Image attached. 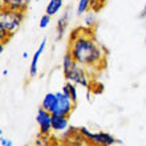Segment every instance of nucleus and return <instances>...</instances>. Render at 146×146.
Wrapping results in <instances>:
<instances>
[{
  "label": "nucleus",
  "mask_w": 146,
  "mask_h": 146,
  "mask_svg": "<svg viewBox=\"0 0 146 146\" xmlns=\"http://www.w3.org/2000/svg\"><path fill=\"white\" fill-rule=\"evenodd\" d=\"M68 52L84 68H98L105 61V49L88 32H81L78 38L69 42Z\"/></svg>",
  "instance_id": "1"
},
{
  "label": "nucleus",
  "mask_w": 146,
  "mask_h": 146,
  "mask_svg": "<svg viewBox=\"0 0 146 146\" xmlns=\"http://www.w3.org/2000/svg\"><path fill=\"white\" fill-rule=\"evenodd\" d=\"M25 17V12L11 11L7 8H1L0 11V28H4L9 37L15 35L20 29Z\"/></svg>",
  "instance_id": "2"
},
{
  "label": "nucleus",
  "mask_w": 146,
  "mask_h": 146,
  "mask_svg": "<svg viewBox=\"0 0 146 146\" xmlns=\"http://www.w3.org/2000/svg\"><path fill=\"white\" fill-rule=\"evenodd\" d=\"M80 133L85 137L86 142L92 143V146H113L114 143H117L118 141L115 139L114 135L109 134L106 131H97L93 133L88 129V127H80Z\"/></svg>",
  "instance_id": "3"
},
{
  "label": "nucleus",
  "mask_w": 146,
  "mask_h": 146,
  "mask_svg": "<svg viewBox=\"0 0 146 146\" xmlns=\"http://www.w3.org/2000/svg\"><path fill=\"white\" fill-rule=\"evenodd\" d=\"M64 77L66 81L80 85L82 88H90V78L86 74V70L84 69V66L80 65L78 62H74L72 68L66 73H64Z\"/></svg>",
  "instance_id": "4"
},
{
  "label": "nucleus",
  "mask_w": 146,
  "mask_h": 146,
  "mask_svg": "<svg viewBox=\"0 0 146 146\" xmlns=\"http://www.w3.org/2000/svg\"><path fill=\"white\" fill-rule=\"evenodd\" d=\"M56 94H57V105H56V108H54L52 114H60V115L69 117L70 113L76 109L77 105L73 104L70 97L64 94L62 92H56Z\"/></svg>",
  "instance_id": "5"
},
{
  "label": "nucleus",
  "mask_w": 146,
  "mask_h": 146,
  "mask_svg": "<svg viewBox=\"0 0 146 146\" xmlns=\"http://www.w3.org/2000/svg\"><path fill=\"white\" fill-rule=\"evenodd\" d=\"M36 122L38 125L40 134L49 135L52 131V113L40 106L36 113Z\"/></svg>",
  "instance_id": "6"
},
{
  "label": "nucleus",
  "mask_w": 146,
  "mask_h": 146,
  "mask_svg": "<svg viewBox=\"0 0 146 146\" xmlns=\"http://www.w3.org/2000/svg\"><path fill=\"white\" fill-rule=\"evenodd\" d=\"M69 19H70V11L69 9L64 11V13L57 19V23H56V41L62 40L64 36L66 35L68 25H69Z\"/></svg>",
  "instance_id": "7"
},
{
  "label": "nucleus",
  "mask_w": 146,
  "mask_h": 146,
  "mask_svg": "<svg viewBox=\"0 0 146 146\" xmlns=\"http://www.w3.org/2000/svg\"><path fill=\"white\" fill-rule=\"evenodd\" d=\"M32 0H0L1 8H7L11 11L25 12Z\"/></svg>",
  "instance_id": "8"
},
{
  "label": "nucleus",
  "mask_w": 146,
  "mask_h": 146,
  "mask_svg": "<svg viewBox=\"0 0 146 146\" xmlns=\"http://www.w3.org/2000/svg\"><path fill=\"white\" fill-rule=\"evenodd\" d=\"M45 45H46V38H44L41 42H40V45H38L37 50L35 52V54H33V57H32V61H31V65H29V77H36L38 73V60H40V56H41V53L44 52V49H45Z\"/></svg>",
  "instance_id": "9"
},
{
  "label": "nucleus",
  "mask_w": 146,
  "mask_h": 146,
  "mask_svg": "<svg viewBox=\"0 0 146 146\" xmlns=\"http://www.w3.org/2000/svg\"><path fill=\"white\" fill-rule=\"evenodd\" d=\"M69 127V117L60 114H52V130L53 131H65Z\"/></svg>",
  "instance_id": "10"
},
{
  "label": "nucleus",
  "mask_w": 146,
  "mask_h": 146,
  "mask_svg": "<svg viewBox=\"0 0 146 146\" xmlns=\"http://www.w3.org/2000/svg\"><path fill=\"white\" fill-rule=\"evenodd\" d=\"M56 105H57V94L53 92H48L45 96H44V98H42L41 106L45 109V110L53 113Z\"/></svg>",
  "instance_id": "11"
},
{
  "label": "nucleus",
  "mask_w": 146,
  "mask_h": 146,
  "mask_svg": "<svg viewBox=\"0 0 146 146\" xmlns=\"http://www.w3.org/2000/svg\"><path fill=\"white\" fill-rule=\"evenodd\" d=\"M61 92L64 93V94H66V96H69L70 100L73 101V104L77 105V102H78V94H77V85L76 84H73L70 81H66L65 84L62 85Z\"/></svg>",
  "instance_id": "12"
},
{
  "label": "nucleus",
  "mask_w": 146,
  "mask_h": 146,
  "mask_svg": "<svg viewBox=\"0 0 146 146\" xmlns=\"http://www.w3.org/2000/svg\"><path fill=\"white\" fill-rule=\"evenodd\" d=\"M62 4H64V0H49V3L45 7V13L49 16L57 15V12L62 8Z\"/></svg>",
  "instance_id": "13"
},
{
  "label": "nucleus",
  "mask_w": 146,
  "mask_h": 146,
  "mask_svg": "<svg viewBox=\"0 0 146 146\" xmlns=\"http://www.w3.org/2000/svg\"><path fill=\"white\" fill-rule=\"evenodd\" d=\"M90 4H92V0H78L77 8H76V15L82 16V15H85L86 12H89Z\"/></svg>",
  "instance_id": "14"
},
{
  "label": "nucleus",
  "mask_w": 146,
  "mask_h": 146,
  "mask_svg": "<svg viewBox=\"0 0 146 146\" xmlns=\"http://www.w3.org/2000/svg\"><path fill=\"white\" fill-rule=\"evenodd\" d=\"M74 62H76V60L73 58V56L69 53V52H66V53L64 54V57H62V64H61L62 65V72L66 73L73 66Z\"/></svg>",
  "instance_id": "15"
},
{
  "label": "nucleus",
  "mask_w": 146,
  "mask_h": 146,
  "mask_svg": "<svg viewBox=\"0 0 146 146\" xmlns=\"http://www.w3.org/2000/svg\"><path fill=\"white\" fill-rule=\"evenodd\" d=\"M84 23L85 25L88 28H92L94 24L97 23V20H96V12H93V11H89L85 13V17H84Z\"/></svg>",
  "instance_id": "16"
},
{
  "label": "nucleus",
  "mask_w": 146,
  "mask_h": 146,
  "mask_svg": "<svg viewBox=\"0 0 146 146\" xmlns=\"http://www.w3.org/2000/svg\"><path fill=\"white\" fill-rule=\"evenodd\" d=\"M50 19H52V16H49V15H46V13H44V15L41 16L40 21H38V27L41 28V29H45V28L50 24Z\"/></svg>",
  "instance_id": "17"
},
{
  "label": "nucleus",
  "mask_w": 146,
  "mask_h": 146,
  "mask_svg": "<svg viewBox=\"0 0 146 146\" xmlns=\"http://www.w3.org/2000/svg\"><path fill=\"white\" fill-rule=\"evenodd\" d=\"M12 145H13V142H12L11 139H7L1 134V137H0V146H12Z\"/></svg>",
  "instance_id": "18"
},
{
  "label": "nucleus",
  "mask_w": 146,
  "mask_h": 146,
  "mask_svg": "<svg viewBox=\"0 0 146 146\" xmlns=\"http://www.w3.org/2000/svg\"><path fill=\"white\" fill-rule=\"evenodd\" d=\"M139 16L143 17V19H146V4H145V7H143V9L141 11V13H139Z\"/></svg>",
  "instance_id": "19"
},
{
  "label": "nucleus",
  "mask_w": 146,
  "mask_h": 146,
  "mask_svg": "<svg viewBox=\"0 0 146 146\" xmlns=\"http://www.w3.org/2000/svg\"><path fill=\"white\" fill-rule=\"evenodd\" d=\"M1 73H3V76H7V74H8V69H3V72H1Z\"/></svg>",
  "instance_id": "20"
},
{
  "label": "nucleus",
  "mask_w": 146,
  "mask_h": 146,
  "mask_svg": "<svg viewBox=\"0 0 146 146\" xmlns=\"http://www.w3.org/2000/svg\"><path fill=\"white\" fill-rule=\"evenodd\" d=\"M28 56H29V54H28V52H24V53H23V57L24 58H27Z\"/></svg>",
  "instance_id": "21"
},
{
  "label": "nucleus",
  "mask_w": 146,
  "mask_h": 146,
  "mask_svg": "<svg viewBox=\"0 0 146 146\" xmlns=\"http://www.w3.org/2000/svg\"><path fill=\"white\" fill-rule=\"evenodd\" d=\"M35 1H41V0H35Z\"/></svg>",
  "instance_id": "22"
},
{
  "label": "nucleus",
  "mask_w": 146,
  "mask_h": 146,
  "mask_svg": "<svg viewBox=\"0 0 146 146\" xmlns=\"http://www.w3.org/2000/svg\"><path fill=\"white\" fill-rule=\"evenodd\" d=\"M98 1H105V0H98Z\"/></svg>",
  "instance_id": "23"
},
{
  "label": "nucleus",
  "mask_w": 146,
  "mask_h": 146,
  "mask_svg": "<svg viewBox=\"0 0 146 146\" xmlns=\"http://www.w3.org/2000/svg\"><path fill=\"white\" fill-rule=\"evenodd\" d=\"M24 146H27V145H24Z\"/></svg>",
  "instance_id": "24"
}]
</instances>
